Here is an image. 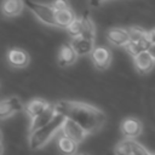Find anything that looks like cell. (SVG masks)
<instances>
[{"label":"cell","mask_w":155,"mask_h":155,"mask_svg":"<svg viewBox=\"0 0 155 155\" xmlns=\"http://www.w3.org/2000/svg\"><path fill=\"white\" fill-rule=\"evenodd\" d=\"M23 103L16 96L6 98L0 102V119H6L12 116L13 114L23 110Z\"/></svg>","instance_id":"cell-7"},{"label":"cell","mask_w":155,"mask_h":155,"mask_svg":"<svg viewBox=\"0 0 155 155\" xmlns=\"http://www.w3.org/2000/svg\"><path fill=\"white\" fill-rule=\"evenodd\" d=\"M23 7H24L23 0H4L1 4L2 15L6 17L18 16L23 11Z\"/></svg>","instance_id":"cell-14"},{"label":"cell","mask_w":155,"mask_h":155,"mask_svg":"<svg viewBox=\"0 0 155 155\" xmlns=\"http://www.w3.org/2000/svg\"><path fill=\"white\" fill-rule=\"evenodd\" d=\"M81 23H82V31H81V35L85 36V38H88V39H93L94 40V36H96V28H94V24H93V21L92 18L90 17L88 12L84 13L82 17H81Z\"/></svg>","instance_id":"cell-18"},{"label":"cell","mask_w":155,"mask_h":155,"mask_svg":"<svg viewBox=\"0 0 155 155\" xmlns=\"http://www.w3.org/2000/svg\"><path fill=\"white\" fill-rule=\"evenodd\" d=\"M53 108L57 114L75 121L87 134L98 132L107 121V116L101 109L87 103L75 101H58L53 104Z\"/></svg>","instance_id":"cell-1"},{"label":"cell","mask_w":155,"mask_h":155,"mask_svg":"<svg viewBox=\"0 0 155 155\" xmlns=\"http://www.w3.org/2000/svg\"><path fill=\"white\" fill-rule=\"evenodd\" d=\"M132 154V139L126 138L119 142L115 147V155H131Z\"/></svg>","instance_id":"cell-19"},{"label":"cell","mask_w":155,"mask_h":155,"mask_svg":"<svg viewBox=\"0 0 155 155\" xmlns=\"http://www.w3.org/2000/svg\"><path fill=\"white\" fill-rule=\"evenodd\" d=\"M78 59V54L73 50V47L69 44H64L61 46L58 52V64L61 67H69L74 64Z\"/></svg>","instance_id":"cell-13"},{"label":"cell","mask_w":155,"mask_h":155,"mask_svg":"<svg viewBox=\"0 0 155 155\" xmlns=\"http://www.w3.org/2000/svg\"><path fill=\"white\" fill-rule=\"evenodd\" d=\"M103 1H104V0H90V5H91L92 7H98V6L102 5Z\"/></svg>","instance_id":"cell-24"},{"label":"cell","mask_w":155,"mask_h":155,"mask_svg":"<svg viewBox=\"0 0 155 155\" xmlns=\"http://www.w3.org/2000/svg\"><path fill=\"white\" fill-rule=\"evenodd\" d=\"M51 6L53 7L54 11H56V10H63V8L70 7L67 0H54V1L51 4Z\"/></svg>","instance_id":"cell-23"},{"label":"cell","mask_w":155,"mask_h":155,"mask_svg":"<svg viewBox=\"0 0 155 155\" xmlns=\"http://www.w3.org/2000/svg\"><path fill=\"white\" fill-rule=\"evenodd\" d=\"M120 128H121L122 134H124L126 138L133 139V138L138 137V136L142 133L143 126H142V122H140L138 119H136V117H133V116H128V117H126V119L121 122Z\"/></svg>","instance_id":"cell-8"},{"label":"cell","mask_w":155,"mask_h":155,"mask_svg":"<svg viewBox=\"0 0 155 155\" xmlns=\"http://www.w3.org/2000/svg\"><path fill=\"white\" fill-rule=\"evenodd\" d=\"M58 149L63 155H74L78 150V143L65 136H62L58 139Z\"/></svg>","instance_id":"cell-17"},{"label":"cell","mask_w":155,"mask_h":155,"mask_svg":"<svg viewBox=\"0 0 155 155\" xmlns=\"http://www.w3.org/2000/svg\"><path fill=\"white\" fill-rule=\"evenodd\" d=\"M131 155H153L151 153H149L144 147H142L139 143H137L136 140L132 139V154Z\"/></svg>","instance_id":"cell-22"},{"label":"cell","mask_w":155,"mask_h":155,"mask_svg":"<svg viewBox=\"0 0 155 155\" xmlns=\"http://www.w3.org/2000/svg\"><path fill=\"white\" fill-rule=\"evenodd\" d=\"M24 6H27L34 15L35 17L42 22L44 24L47 25H53L56 27V21H54V10L51 5L46 4H40L33 0H23Z\"/></svg>","instance_id":"cell-3"},{"label":"cell","mask_w":155,"mask_h":155,"mask_svg":"<svg viewBox=\"0 0 155 155\" xmlns=\"http://www.w3.org/2000/svg\"><path fill=\"white\" fill-rule=\"evenodd\" d=\"M63 120H64V116L56 113V115L53 116L51 121L36 128L35 131L30 132L29 133V148L31 150H38V149L44 148L48 143V140L54 136V133L61 128Z\"/></svg>","instance_id":"cell-2"},{"label":"cell","mask_w":155,"mask_h":155,"mask_svg":"<svg viewBox=\"0 0 155 155\" xmlns=\"http://www.w3.org/2000/svg\"><path fill=\"white\" fill-rule=\"evenodd\" d=\"M90 54H91V61L96 68L101 70L109 68L111 63V58H113L109 48H107L105 46H97L92 48Z\"/></svg>","instance_id":"cell-5"},{"label":"cell","mask_w":155,"mask_h":155,"mask_svg":"<svg viewBox=\"0 0 155 155\" xmlns=\"http://www.w3.org/2000/svg\"><path fill=\"white\" fill-rule=\"evenodd\" d=\"M75 18V13L70 7L63 8V10H56L54 11V21H56V27L59 28H67L71 21Z\"/></svg>","instance_id":"cell-15"},{"label":"cell","mask_w":155,"mask_h":155,"mask_svg":"<svg viewBox=\"0 0 155 155\" xmlns=\"http://www.w3.org/2000/svg\"><path fill=\"white\" fill-rule=\"evenodd\" d=\"M68 30V33L70 34L71 38H75V36H79L81 35V31H82V23H81V18H74L71 21V23L65 28Z\"/></svg>","instance_id":"cell-20"},{"label":"cell","mask_w":155,"mask_h":155,"mask_svg":"<svg viewBox=\"0 0 155 155\" xmlns=\"http://www.w3.org/2000/svg\"><path fill=\"white\" fill-rule=\"evenodd\" d=\"M107 39L114 46H125L130 40L128 31H127V29H124V28H110V29H108Z\"/></svg>","instance_id":"cell-12"},{"label":"cell","mask_w":155,"mask_h":155,"mask_svg":"<svg viewBox=\"0 0 155 155\" xmlns=\"http://www.w3.org/2000/svg\"><path fill=\"white\" fill-rule=\"evenodd\" d=\"M2 153H4V145H2V143L0 142V155H2Z\"/></svg>","instance_id":"cell-25"},{"label":"cell","mask_w":155,"mask_h":155,"mask_svg":"<svg viewBox=\"0 0 155 155\" xmlns=\"http://www.w3.org/2000/svg\"><path fill=\"white\" fill-rule=\"evenodd\" d=\"M29 54L22 48H11L7 51V62L13 68H24L29 64Z\"/></svg>","instance_id":"cell-9"},{"label":"cell","mask_w":155,"mask_h":155,"mask_svg":"<svg viewBox=\"0 0 155 155\" xmlns=\"http://www.w3.org/2000/svg\"><path fill=\"white\" fill-rule=\"evenodd\" d=\"M75 155V154H74ZM78 155H88V154H85V153H81V154H78Z\"/></svg>","instance_id":"cell-26"},{"label":"cell","mask_w":155,"mask_h":155,"mask_svg":"<svg viewBox=\"0 0 155 155\" xmlns=\"http://www.w3.org/2000/svg\"><path fill=\"white\" fill-rule=\"evenodd\" d=\"M47 105H48V103H47L46 101H44V99H34V101L29 102V103L24 107V109H25L27 115L33 119V117H35L36 115H39Z\"/></svg>","instance_id":"cell-16"},{"label":"cell","mask_w":155,"mask_h":155,"mask_svg":"<svg viewBox=\"0 0 155 155\" xmlns=\"http://www.w3.org/2000/svg\"><path fill=\"white\" fill-rule=\"evenodd\" d=\"M54 115H56V111H54L53 104L48 103V105L39 115H36L35 117L31 119V124H30V127H29V133L33 132V131H35L36 128L46 125L48 121H51L53 119Z\"/></svg>","instance_id":"cell-11"},{"label":"cell","mask_w":155,"mask_h":155,"mask_svg":"<svg viewBox=\"0 0 155 155\" xmlns=\"http://www.w3.org/2000/svg\"><path fill=\"white\" fill-rule=\"evenodd\" d=\"M0 139H1V132H0Z\"/></svg>","instance_id":"cell-27"},{"label":"cell","mask_w":155,"mask_h":155,"mask_svg":"<svg viewBox=\"0 0 155 155\" xmlns=\"http://www.w3.org/2000/svg\"><path fill=\"white\" fill-rule=\"evenodd\" d=\"M61 128H62L63 136L70 138L71 140H74L78 144L81 143L82 140H85V138L87 137V133L84 131V128L81 126H79L75 121H73L68 117H64Z\"/></svg>","instance_id":"cell-4"},{"label":"cell","mask_w":155,"mask_h":155,"mask_svg":"<svg viewBox=\"0 0 155 155\" xmlns=\"http://www.w3.org/2000/svg\"><path fill=\"white\" fill-rule=\"evenodd\" d=\"M133 63L139 74H148L153 70L155 64V58L151 51H140L133 56Z\"/></svg>","instance_id":"cell-6"},{"label":"cell","mask_w":155,"mask_h":155,"mask_svg":"<svg viewBox=\"0 0 155 155\" xmlns=\"http://www.w3.org/2000/svg\"><path fill=\"white\" fill-rule=\"evenodd\" d=\"M127 31H128V38H130L128 41H138L147 35V31L139 27H132L127 29Z\"/></svg>","instance_id":"cell-21"},{"label":"cell","mask_w":155,"mask_h":155,"mask_svg":"<svg viewBox=\"0 0 155 155\" xmlns=\"http://www.w3.org/2000/svg\"><path fill=\"white\" fill-rule=\"evenodd\" d=\"M70 46L73 47V50L78 56H86V54H90V52L94 47V40L79 35L73 38Z\"/></svg>","instance_id":"cell-10"}]
</instances>
